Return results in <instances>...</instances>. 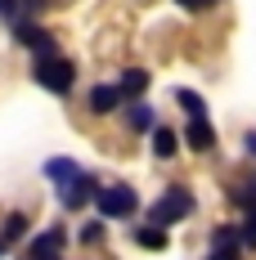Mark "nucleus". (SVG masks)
<instances>
[{
  "instance_id": "obj_25",
  "label": "nucleus",
  "mask_w": 256,
  "mask_h": 260,
  "mask_svg": "<svg viewBox=\"0 0 256 260\" xmlns=\"http://www.w3.org/2000/svg\"><path fill=\"white\" fill-rule=\"evenodd\" d=\"M0 251H5V242H0Z\"/></svg>"
},
{
  "instance_id": "obj_20",
  "label": "nucleus",
  "mask_w": 256,
  "mask_h": 260,
  "mask_svg": "<svg viewBox=\"0 0 256 260\" xmlns=\"http://www.w3.org/2000/svg\"><path fill=\"white\" fill-rule=\"evenodd\" d=\"M81 242H90V247H95V242H103V224H99V220H90V224H81Z\"/></svg>"
},
{
  "instance_id": "obj_6",
  "label": "nucleus",
  "mask_w": 256,
  "mask_h": 260,
  "mask_svg": "<svg viewBox=\"0 0 256 260\" xmlns=\"http://www.w3.org/2000/svg\"><path fill=\"white\" fill-rule=\"evenodd\" d=\"M63 242H68L63 229H45V234L32 238V251H27V256H32V260H59V256H63Z\"/></svg>"
},
{
  "instance_id": "obj_1",
  "label": "nucleus",
  "mask_w": 256,
  "mask_h": 260,
  "mask_svg": "<svg viewBox=\"0 0 256 260\" xmlns=\"http://www.w3.org/2000/svg\"><path fill=\"white\" fill-rule=\"evenodd\" d=\"M90 202L99 207L103 220H130V215L139 211V193H135L130 184H99Z\"/></svg>"
},
{
  "instance_id": "obj_23",
  "label": "nucleus",
  "mask_w": 256,
  "mask_h": 260,
  "mask_svg": "<svg viewBox=\"0 0 256 260\" xmlns=\"http://www.w3.org/2000/svg\"><path fill=\"white\" fill-rule=\"evenodd\" d=\"M243 148H247V153L256 157V130H252V135H243Z\"/></svg>"
},
{
  "instance_id": "obj_5",
  "label": "nucleus",
  "mask_w": 256,
  "mask_h": 260,
  "mask_svg": "<svg viewBox=\"0 0 256 260\" xmlns=\"http://www.w3.org/2000/svg\"><path fill=\"white\" fill-rule=\"evenodd\" d=\"M14 41H18V45H27V50H36L41 58L59 54V50H54V36H50L41 23H32V18H18V23H14Z\"/></svg>"
},
{
  "instance_id": "obj_22",
  "label": "nucleus",
  "mask_w": 256,
  "mask_h": 260,
  "mask_svg": "<svg viewBox=\"0 0 256 260\" xmlns=\"http://www.w3.org/2000/svg\"><path fill=\"white\" fill-rule=\"evenodd\" d=\"M216 5H220V0H189L184 9H216Z\"/></svg>"
},
{
  "instance_id": "obj_9",
  "label": "nucleus",
  "mask_w": 256,
  "mask_h": 260,
  "mask_svg": "<svg viewBox=\"0 0 256 260\" xmlns=\"http://www.w3.org/2000/svg\"><path fill=\"white\" fill-rule=\"evenodd\" d=\"M157 126V112L149 104H130L126 108V130H135V135H149V130Z\"/></svg>"
},
{
  "instance_id": "obj_17",
  "label": "nucleus",
  "mask_w": 256,
  "mask_h": 260,
  "mask_svg": "<svg viewBox=\"0 0 256 260\" xmlns=\"http://www.w3.org/2000/svg\"><path fill=\"white\" fill-rule=\"evenodd\" d=\"M238 247H256V211H247V220L238 224Z\"/></svg>"
},
{
  "instance_id": "obj_11",
  "label": "nucleus",
  "mask_w": 256,
  "mask_h": 260,
  "mask_svg": "<svg viewBox=\"0 0 256 260\" xmlns=\"http://www.w3.org/2000/svg\"><path fill=\"white\" fill-rule=\"evenodd\" d=\"M77 171H81V166L72 161V157H50V161L41 166V175H45V180H54V184H68Z\"/></svg>"
},
{
  "instance_id": "obj_14",
  "label": "nucleus",
  "mask_w": 256,
  "mask_h": 260,
  "mask_svg": "<svg viewBox=\"0 0 256 260\" xmlns=\"http://www.w3.org/2000/svg\"><path fill=\"white\" fill-rule=\"evenodd\" d=\"M135 242H139L144 251H162V247H166V229H157V224H144V229H135Z\"/></svg>"
},
{
  "instance_id": "obj_15",
  "label": "nucleus",
  "mask_w": 256,
  "mask_h": 260,
  "mask_svg": "<svg viewBox=\"0 0 256 260\" xmlns=\"http://www.w3.org/2000/svg\"><path fill=\"white\" fill-rule=\"evenodd\" d=\"M176 104L189 112V117H207V104H203V94H193V90H176Z\"/></svg>"
},
{
  "instance_id": "obj_4",
  "label": "nucleus",
  "mask_w": 256,
  "mask_h": 260,
  "mask_svg": "<svg viewBox=\"0 0 256 260\" xmlns=\"http://www.w3.org/2000/svg\"><path fill=\"white\" fill-rule=\"evenodd\" d=\"M95 188H99V184H95V175H90V171H77L68 184H59V202H63L68 211H81V207H90Z\"/></svg>"
},
{
  "instance_id": "obj_7",
  "label": "nucleus",
  "mask_w": 256,
  "mask_h": 260,
  "mask_svg": "<svg viewBox=\"0 0 256 260\" xmlns=\"http://www.w3.org/2000/svg\"><path fill=\"white\" fill-rule=\"evenodd\" d=\"M184 139H189V148H193V153H207V148L216 144V130H211V121H207V117H189Z\"/></svg>"
},
{
  "instance_id": "obj_13",
  "label": "nucleus",
  "mask_w": 256,
  "mask_h": 260,
  "mask_svg": "<svg viewBox=\"0 0 256 260\" xmlns=\"http://www.w3.org/2000/svg\"><path fill=\"white\" fill-rule=\"evenodd\" d=\"M230 198H234V202H238L243 211H256V171L247 175V180H238V184H234V188H230Z\"/></svg>"
},
{
  "instance_id": "obj_19",
  "label": "nucleus",
  "mask_w": 256,
  "mask_h": 260,
  "mask_svg": "<svg viewBox=\"0 0 256 260\" xmlns=\"http://www.w3.org/2000/svg\"><path fill=\"white\" fill-rule=\"evenodd\" d=\"M0 18L5 23H18L23 18V0H0Z\"/></svg>"
},
{
  "instance_id": "obj_18",
  "label": "nucleus",
  "mask_w": 256,
  "mask_h": 260,
  "mask_svg": "<svg viewBox=\"0 0 256 260\" xmlns=\"http://www.w3.org/2000/svg\"><path fill=\"white\" fill-rule=\"evenodd\" d=\"M18 234H27V215H9L5 220V242H14Z\"/></svg>"
},
{
  "instance_id": "obj_8",
  "label": "nucleus",
  "mask_w": 256,
  "mask_h": 260,
  "mask_svg": "<svg viewBox=\"0 0 256 260\" xmlns=\"http://www.w3.org/2000/svg\"><path fill=\"white\" fill-rule=\"evenodd\" d=\"M117 108H122V94H117V85H95V90H90V112L108 117V112H117Z\"/></svg>"
},
{
  "instance_id": "obj_12",
  "label": "nucleus",
  "mask_w": 256,
  "mask_h": 260,
  "mask_svg": "<svg viewBox=\"0 0 256 260\" xmlns=\"http://www.w3.org/2000/svg\"><path fill=\"white\" fill-rule=\"evenodd\" d=\"M149 135H153V157H162V161H166V157H176V148H180L176 130H166V126H153Z\"/></svg>"
},
{
  "instance_id": "obj_3",
  "label": "nucleus",
  "mask_w": 256,
  "mask_h": 260,
  "mask_svg": "<svg viewBox=\"0 0 256 260\" xmlns=\"http://www.w3.org/2000/svg\"><path fill=\"white\" fill-rule=\"evenodd\" d=\"M193 215V193L184 188V184H171L162 198L153 202V211H149V224H157V229H166V224H180V220H189Z\"/></svg>"
},
{
  "instance_id": "obj_21",
  "label": "nucleus",
  "mask_w": 256,
  "mask_h": 260,
  "mask_svg": "<svg viewBox=\"0 0 256 260\" xmlns=\"http://www.w3.org/2000/svg\"><path fill=\"white\" fill-rule=\"evenodd\" d=\"M207 260H238V247H211Z\"/></svg>"
},
{
  "instance_id": "obj_16",
  "label": "nucleus",
  "mask_w": 256,
  "mask_h": 260,
  "mask_svg": "<svg viewBox=\"0 0 256 260\" xmlns=\"http://www.w3.org/2000/svg\"><path fill=\"white\" fill-rule=\"evenodd\" d=\"M211 247H238V229H234V224L211 229Z\"/></svg>"
},
{
  "instance_id": "obj_24",
  "label": "nucleus",
  "mask_w": 256,
  "mask_h": 260,
  "mask_svg": "<svg viewBox=\"0 0 256 260\" xmlns=\"http://www.w3.org/2000/svg\"><path fill=\"white\" fill-rule=\"evenodd\" d=\"M176 5H189V0H176Z\"/></svg>"
},
{
  "instance_id": "obj_2",
  "label": "nucleus",
  "mask_w": 256,
  "mask_h": 260,
  "mask_svg": "<svg viewBox=\"0 0 256 260\" xmlns=\"http://www.w3.org/2000/svg\"><path fill=\"white\" fill-rule=\"evenodd\" d=\"M32 77H36V85H41L45 94H68L72 81H77V63L63 58V54H50V58H36Z\"/></svg>"
},
{
  "instance_id": "obj_10",
  "label": "nucleus",
  "mask_w": 256,
  "mask_h": 260,
  "mask_svg": "<svg viewBox=\"0 0 256 260\" xmlns=\"http://www.w3.org/2000/svg\"><path fill=\"white\" fill-rule=\"evenodd\" d=\"M144 90H149V72L126 68V72H122V81H117V94H122V99H139Z\"/></svg>"
}]
</instances>
